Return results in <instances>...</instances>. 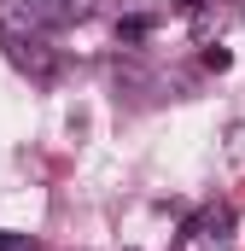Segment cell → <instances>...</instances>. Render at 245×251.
Instances as JSON below:
<instances>
[{
    "label": "cell",
    "mask_w": 245,
    "mask_h": 251,
    "mask_svg": "<svg viewBox=\"0 0 245 251\" xmlns=\"http://www.w3.org/2000/svg\"><path fill=\"white\" fill-rule=\"evenodd\" d=\"M0 251H35V234H12V228H6V234H0Z\"/></svg>",
    "instance_id": "cell-3"
},
{
    "label": "cell",
    "mask_w": 245,
    "mask_h": 251,
    "mask_svg": "<svg viewBox=\"0 0 245 251\" xmlns=\"http://www.w3.org/2000/svg\"><path fill=\"white\" fill-rule=\"evenodd\" d=\"M228 222H234V216H228V204H216V210H204L187 234H198L204 246H228Z\"/></svg>",
    "instance_id": "cell-2"
},
{
    "label": "cell",
    "mask_w": 245,
    "mask_h": 251,
    "mask_svg": "<svg viewBox=\"0 0 245 251\" xmlns=\"http://www.w3.org/2000/svg\"><path fill=\"white\" fill-rule=\"evenodd\" d=\"M204 64L210 70H228V47H204Z\"/></svg>",
    "instance_id": "cell-4"
},
{
    "label": "cell",
    "mask_w": 245,
    "mask_h": 251,
    "mask_svg": "<svg viewBox=\"0 0 245 251\" xmlns=\"http://www.w3.org/2000/svg\"><path fill=\"white\" fill-rule=\"evenodd\" d=\"M198 6H204V0H175V12H187V18H193Z\"/></svg>",
    "instance_id": "cell-5"
},
{
    "label": "cell",
    "mask_w": 245,
    "mask_h": 251,
    "mask_svg": "<svg viewBox=\"0 0 245 251\" xmlns=\"http://www.w3.org/2000/svg\"><path fill=\"white\" fill-rule=\"evenodd\" d=\"M6 47H12V64H18V70H29V76H53V53H47L35 35H6Z\"/></svg>",
    "instance_id": "cell-1"
}]
</instances>
